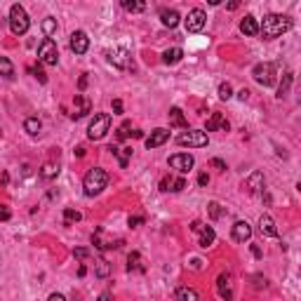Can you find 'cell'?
<instances>
[{
	"label": "cell",
	"instance_id": "1",
	"mask_svg": "<svg viewBox=\"0 0 301 301\" xmlns=\"http://www.w3.org/2000/svg\"><path fill=\"white\" fill-rule=\"evenodd\" d=\"M289 29H292V19L287 15H268L263 17V22L259 24V36L263 40H275Z\"/></svg>",
	"mask_w": 301,
	"mask_h": 301
},
{
	"label": "cell",
	"instance_id": "2",
	"mask_svg": "<svg viewBox=\"0 0 301 301\" xmlns=\"http://www.w3.org/2000/svg\"><path fill=\"white\" fill-rule=\"evenodd\" d=\"M108 184V174L106 170H101V167H92V170L85 174L83 179V191H85L87 198H94V195H99Z\"/></svg>",
	"mask_w": 301,
	"mask_h": 301
},
{
	"label": "cell",
	"instance_id": "3",
	"mask_svg": "<svg viewBox=\"0 0 301 301\" xmlns=\"http://www.w3.org/2000/svg\"><path fill=\"white\" fill-rule=\"evenodd\" d=\"M31 29V19L26 15V10L17 3L10 8V31L15 33V36H24V33Z\"/></svg>",
	"mask_w": 301,
	"mask_h": 301
},
{
	"label": "cell",
	"instance_id": "4",
	"mask_svg": "<svg viewBox=\"0 0 301 301\" xmlns=\"http://www.w3.org/2000/svg\"><path fill=\"white\" fill-rule=\"evenodd\" d=\"M177 144L179 146H188V148H202L207 146L209 139H207V132L202 130H186L181 132L177 137Z\"/></svg>",
	"mask_w": 301,
	"mask_h": 301
},
{
	"label": "cell",
	"instance_id": "5",
	"mask_svg": "<svg viewBox=\"0 0 301 301\" xmlns=\"http://www.w3.org/2000/svg\"><path fill=\"white\" fill-rule=\"evenodd\" d=\"M108 127H111V116H108V113H94L92 123H90V127H87V137H90L92 141L104 139Z\"/></svg>",
	"mask_w": 301,
	"mask_h": 301
},
{
	"label": "cell",
	"instance_id": "6",
	"mask_svg": "<svg viewBox=\"0 0 301 301\" xmlns=\"http://www.w3.org/2000/svg\"><path fill=\"white\" fill-rule=\"evenodd\" d=\"M252 78L263 87L275 85V64H270V62L256 64L254 69H252Z\"/></svg>",
	"mask_w": 301,
	"mask_h": 301
},
{
	"label": "cell",
	"instance_id": "7",
	"mask_svg": "<svg viewBox=\"0 0 301 301\" xmlns=\"http://www.w3.org/2000/svg\"><path fill=\"white\" fill-rule=\"evenodd\" d=\"M38 62L45 64V66H57L59 62V47L52 38H45L38 47Z\"/></svg>",
	"mask_w": 301,
	"mask_h": 301
},
{
	"label": "cell",
	"instance_id": "8",
	"mask_svg": "<svg viewBox=\"0 0 301 301\" xmlns=\"http://www.w3.org/2000/svg\"><path fill=\"white\" fill-rule=\"evenodd\" d=\"M186 24V31L188 33H200L202 29H205V24H207V15H205V10L195 8L188 12V17L184 19Z\"/></svg>",
	"mask_w": 301,
	"mask_h": 301
},
{
	"label": "cell",
	"instance_id": "9",
	"mask_svg": "<svg viewBox=\"0 0 301 301\" xmlns=\"http://www.w3.org/2000/svg\"><path fill=\"white\" fill-rule=\"evenodd\" d=\"M106 57H108V62L113 64L116 69H120V71H130V69H134V66H132V57H130V52H127V50H123V47H118V50H108Z\"/></svg>",
	"mask_w": 301,
	"mask_h": 301
},
{
	"label": "cell",
	"instance_id": "10",
	"mask_svg": "<svg viewBox=\"0 0 301 301\" xmlns=\"http://www.w3.org/2000/svg\"><path fill=\"white\" fill-rule=\"evenodd\" d=\"M193 165H195V160H193V155H191V153H174V155H170V167H172V170H177L179 174L191 172V170H193Z\"/></svg>",
	"mask_w": 301,
	"mask_h": 301
},
{
	"label": "cell",
	"instance_id": "11",
	"mask_svg": "<svg viewBox=\"0 0 301 301\" xmlns=\"http://www.w3.org/2000/svg\"><path fill=\"white\" fill-rule=\"evenodd\" d=\"M69 45H71V52L85 54L87 50H90V38H87L85 31H73V33H71Z\"/></svg>",
	"mask_w": 301,
	"mask_h": 301
},
{
	"label": "cell",
	"instance_id": "12",
	"mask_svg": "<svg viewBox=\"0 0 301 301\" xmlns=\"http://www.w3.org/2000/svg\"><path fill=\"white\" fill-rule=\"evenodd\" d=\"M216 287H219V296L226 301L233 299V278L231 273H221L219 275V280H216Z\"/></svg>",
	"mask_w": 301,
	"mask_h": 301
},
{
	"label": "cell",
	"instance_id": "13",
	"mask_svg": "<svg viewBox=\"0 0 301 301\" xmlns=\"http://www.w3.org/2000/svg\"><path fill=\"white\" fill-rule=\"evenodd\" d=\"M170 139V130H165V127H158V130H153L151 132V137H146V148L151 151V148H158V146H162L165 141Z\"/></svg>",
	"mask_w": 301,
	"mask_h": 301
},
{
	"label": "cell",
	"instance_id": "14",
	"mask_svg": "<svg viewBox=\"0 0 301 301\" xmlns=\"http://www.w3.org/2000/svg\"><path fill=\"white\" fill-rule=\"evenodd\" d=\"M228 132L231 130V125H228V120H226L221 113H212V118L207 120V125H205V130L202 132Z\"/></svg>",
	"mask_w": 301,
	"mask_h": 301
},
{
	"label": "cell",
	"instance_id": "15",
	"mask_svg": "<svg viewBox=\"0 0 301 301\" xmlns=\"http://www.w3.org/2000/svg\"><path fill=\"white\" fill-rule=\"evenodd\" d=\"M90 111H92V101L87 99L85 94H76V113H71V118H73V120L85 118Z\"/></svg>",
	"mask_w": 301,
	"mask_h": 301
},
{
	"label": "cell",
	"instance_id": "16",
	"mask_svg": "<svg viewBox=\"0 0 301 301\" xmlns=\"http://www.w3.org/2000/svg\"><path fill=\"white\" fill-rule=\"evenodd\" d=\"M233 240L235 242H245V240H249L252 238V226L247 224V221H235L233 224Z\"/></svg>",
	"mask_w": 301,
	"mask_h": 301
},
{
	"label": "cell",
	"instance_id": "17",
	"mask_svg": "<svg viewBox=\"0 0 301 301\" xmlns=\"http://www.w3.org/2000/svg\"><path fill=\"white\" fill-rule=\"evenodd\" d=\"M259 231L266 235V238H278V228H275V221L270 214H261L259 219Z\"/></svg>",
	"mask_w": 301,
	"mask_h": 301
},
{
	"label": "cell",
	"instance_id": "18",
	"mask_svg": "<svg viewBox=\"0 0 301 301\" xmlns=\"http://www.w3.org/2000/svg\"><path fill=\"white\" fill-rule=\"evenodd\" d=\"M186 188V179L179 177V179H172V177H165L160 181V191H174V193H179V191H184Z\"/></svg>",
	"mask_w": 301,
	"mask_h": 301
},
{
	"label": "cell",
	"instance_id": "19",
	"mask_svg": "<svg viewBox=\"0 0 301 301\" xmlns=\"http://www.w3.org/2000/svg\"><path fill=\"white\" fill-rule=\"evenodd\" d=\"M198 233H200V238H198V245H200V247H212V245H214L216 233H214V228H212V226H205V224H202Z\"/></svg>",
	"mask_w": 301,
	"mask_h": 301
},
{
	"label": "cell",
	"instance_id": "20",
	"mask_svg": "<svg viewBox=\"0 0 301 301\" xmlns=\"http://www.w3.org/2000/svg\"><path fill=\"white\" fill-rule=\"evenodd\" d=\"M263 184H266V179H263L261 172H252V174H249V179H247V188H249V193L259 195V193L263 191Z\"/></svg>",
	"mask_w": 301,
	"mask_h": 301
},
{
	"label": "cell",
	"instance_id": "21",
	"mask_svg": "<svg viewBox=\"0 0 301 301\" xmlns=\"http://www.w3.org/2000/svg\"><path fill=\"white\" fill-rule=\"evenodd\" d=\"M240 31L245 33V36H259V22L252 15H247L240 22Z\"/></svg>",
	"mask_w": 301,
	"mask_h": 301
},
{
	"label": "cell",
	"instance_id": "22",
	"mask_svg": "<svg viewBox=\"0 0 301 301\" xmlns=\"http://www.w3.org/2000/svg\"><path fill=\"white\" fill-rule=\"evenodd\" d=\"M170 125H172V127H181V130H186V127H188V120H186L184 111H181L179 106L170 108Z\"/></svg>",
	"mask_w": 301,
	"mask_h": 301
},
{
	"label": "cell",
	"instance_id": "23",
	"mask_svg": "<svg viewBox=\"0 0 301 301\" xmlns=\"http://www.w3.org/2000/svg\"><path fill=\"white\" fill-rule=\"evenodd\" d=\"M179 12L177 10H160V22L167 26V29H177L179 26Z\"/></svg>",
	"mask_w": 301,
	"mask_h": 301
},
{
	"label": "cell",
	"instance_id": "24",
	"mask_svg": "<svg viewBox=\"0 0 301 301\" xmlns=\"http://www.w3.org/2000/svg\"><path fill=\"white\" fill-rule=\"evenodd\" d=\"M181 57H184V50H181V47L165 50V52H162V64H167V66H172V64H179V62H181Z\"/></svg>",
	"mask_w": 301,
	"mask_h": 301
},
{
	"label": "cell",
	"instance_id": "25",
	"mask_svg": "<svg viewBox=\"0 0 301 301\" xmlns=\"http://www.w3.org/2000/svg\"><path fill=\"white\" fill-rule=\"evenodd\" d=\"M127 270H130V273H144V270H146L139 252H132V254L127 256Z\"/></svg>",
	"mask_w": 301,
	"mask_h": 301
},
{
	"label": "cell",
	"instance_id": "26",
	"mask_svg": "<svg viewBox=\"0 0 301 301\" xmlns=\"http://www.w3.org/2000/svg\"><path fill=\"white\" fill-rule=\"evenodd\" d=\"M108 151L113 155H118V162H120V167H127V162L132 158V148H118V146H108Z\"/></svg>",
	"mask_w": 301,
	"mask_h": 301
},
{
	"label": "cell",
	"instance_id": "27",
	"mask_svg": "<svg viewBox=\"0 0 301 301\" xmlns=\"http://www.w3.org/2000/svg\"><path fill=\"white\" fill-rule=\"evenodd\" d=\"M292 80H294V73H292V71H287L285 76H282V83H280V87H278V99H285L287 94H289Z\"/></svg>",
	"mask_w": 301,
	"mask_h": 301
},
{
	"label": "cell",
	"instance_id": "28",
	"mask_svg": "<svg viewBox=\"0 0 301 301\" xmlns=\"http://www.w3.org/2000/svg\"><path fill=\"white\" fill-rule=\"evenodd\" d=\"M177 301H200V296H198V292H195L193 287H179Z\"/></svg>",
	"mask_w": 301,
	"mask_h": 301
},
{
	"label": "cell",
	"instance_id": "29",
	"mask_svg": "<svg viewBox=\"0 0 301 301\" xmlns=\"http://www.w3.org/2000/svg\"><path fill=\"white\" fill-rule=\"evenodd\" d=\"M0 76L5 78V80L15 78V66H12V62H10L8 57H0Z\"/></svg>",
	"mask_w": 301,
	"mask_h": 301
},
{
	"label": "cell",
	"instance_id": "30",
	"mask_svg": "<svg viewBox=\"0 0 301 301\" xmlns=\"http://www.w3.org/2000/svg\"><path fill=\"white\" fill-rule=\"evenodd\" d=\"M24 130L29 132L31 137H36V134H40V130H43V123H40L38 118H26V120H24Z\"/></svg>",
	"mask_w": 301,
	"mask_h": 301
},
{
	"label": "cell",
	"instance_id": "31",
	"mask_svg": "<svg viewBox=\"0 0 301 301\" xmlns=\"http://www.w3.org/2000/svg\"><path fill=\"white\" fill-rule=\"evenodd\" d=\"M59 174V165L57 162H45L43 167H40V177L43 179H54Z\"/></svg>",
	"mask_w": 301,
	"mask_h": 301
},
{
	"label": "cell",
	"instance_id": "32",
	"mask_svg": "<svg viewBox=\"0 0 301 301\" xmlns=\"http://www.w3.org/2000/svg\"><path fill=\"white\" fill-rule=\"evenodd\" d=\"M80 219H83V214H80L78 209H73V207H66V209H64V224H66V226L78 224Z\"/></svg>",
	"mask_w": 301,
	"mask_h": 301
},
{
	"label": "cell",
	"instance_id": "33",
	"mask_svg": "<svg viewBox=\"0 0 301 301\" xmlns=\"http://www.w3.org/2000/svg\"><path fill=\"white\" fill-rule=\"evenodd\" d=\"M123 10H127V12H144L146 3H141V0H123Z\"/></svg>",
	"mask_w": 301,
	"mask_h": 301
},
{
	"label": "cell",
	"instance_id": "34",
	"mask_svg": "<svg viewBox=\"0 0 301 301\" xmlns=\"http://www.w3.org/2000/svg\"><path fill=\"white\" fill-rule=\"evenodd\" d=\"M54 31H57V19H54V17H47L45 22H43V33H45V38H52Z\"/></svg>",
	"mask_w": 301,
	"mask_h": 301
},
{
	"label": "cell",
	"instance_id": "35",
	"mask_svg": "<svg viewBox=\"0 0 301 301\" xmlns=\"http://www.w3.org/2000/svg\"><path fill=\"white\" fill-rule=\"evenodd\" d=\"M207 212H209V219H212V221L221 219V214H224V209H221V205H219V202H209Z\"/></svg>",
	"mask_w": 301,
	"mask_h": 301
},
{
	"label": "cell",
	"instance_id": "36",
	"mask_svg": "<svg viewBox=\"0 0 301 301\" xmlns=\"http://www.w3.org/2000/svg\"><path fill=\"white\" fill-rule=\"evenodd\" d=\"M108 273H111V263L106 259H99L97 261V278H106Z\"/></svg>",
	"mask_w": 301,
	"mask_h": 301
},
{
	"label": "cell",
	"instance_id": "37",
	"mask_svg": "<svg viewBox=\"0 0 301 301\" xmlns=\"http://www.w3.org/2000/svg\"><path fill=\"white\" fill-rule=\"evenodd\" d=\"M219 97H221V99H231V97H233L231 83H221V85H219Z\"/></svg>",
	"mask_w": 301,
	"mask_h": 301
},
{
	"label": "cell",
	"instance_id": "38",
	"mask_svg": "<svg viewBox=\"0 0 301 301\" xmlns=\"http://www.w3.org/2000/svg\"><path fill=\"white\" fill-rule=\"evenodd\" d=\"M33 73H36V78H38L40 83H47V76H45V71L40 69V64H36V66H33Z\"/></svg>",
	"mask_w": 301,
	"mask_h": 301
},
{
	"label": "cell",
	"instance_id": "39",
	"mask_svg": "<svg viewBox=\"0 0 301 301\" xmlns=\"http://www.w3.org/2000/svg\"><path fill=\"white\" fill-rule=\"evenodd\" d=\"M127 137H130V123H125L123 127L118 130V139H120V141H123V139H127Z\"/></svg>",
	"mask_w": 301,
	"mask_h": 301
},
{
	"label": "cell",
	"instance_id": "40",
	"mask_svg": "<svg viewBox=\"0 0 301 301\" xmlns=\"http://www.w3.org/2000/svg\"><path fill=\"white\" fill-rule=\"evenodd\" d=\"M73 256H76V259H87V256H90V249L76 247V249H73Z\"/></svg>",
	"mask_w": 301,
	"mask_h": 301
},
{
	"label": "cell",
	"instance_id": "41",
	"mask_svg": "<svg viewBox=\"0 0 301 301\" xmlns=\"http://www.w3.org/2000/svg\"><path fill=\"white\" fill-rule=\"evenodd\" d=\"M127 224H130L132 228H137V226L144 224V216H130V221H127Z\"/></svg>",
	"mask_w": 301,
	"mask_h": 301
},
{
	"label": "cell",
	"instance_id": "42",
	"mask_svg": "<svg viewBox=\"0 0 301 301\" xmlns=\"http://www.w3.org/2000/svg\"><path fill=\"white\" fill-rule=\"evenodd\" d=\"M10 216H12V212H10L5 205H0V219H3V221H10Z\"/></svg>",
	"mask_w": 301,
	"mask_h": 301
},
{
	"label": "cell",
	"instance_id": "43",
	"mask_svg": "<svg viewBox=\"0 0 301 301\" xmlns=\"http://www.w3.org/2000/svg\"><path fill=\"white\" fill-rule=\"evenodd\" d=\"M212 167H216V170H226V162L224 160H219V158H212Z\"/></svg>",
	"mask_w": 301,
	"mask_h": 301
},
{
	"label": "cell",
	"instance_id": "44",
	"mask_svg": "<svg viewBox=\"0 0 301 301\" xmlns=\"http://www.w3.org/2000/svg\"><path fill=\"white\" fill-rule=\"evenodd\" d=\"M198 184H200V186H207V184H209L207 172H200V174H198Z\"/></svg>",
	"mask_w": 301,
	"mask_h": 301
},
{
	"label": "cell",
	"instance_id": "45",
	"mask_svg": "<svg viewBox=\"0 0 301 301\" xmlns=\"http://www.w3.org/2000/svg\"><path fill=\"white\" fill-rule=\"evenodd\" d=\"M113 111H116V116L123 113V101H120V99H113Z\"/></svg>",
	"mask_w": 301,
	"mask_h": 301
},
{
	"label": "cell",
	"instance_id": "46",
	"mask_svg": "<svg viewBox=\"0 0 301 301\" xmlns=\"http://www.w3.org/2000/svg\"><path fill=\"white\" fill-rule=\"evenodd\" d=\"M47 301H66V296L59 294V292H54V294H50V299H47Z\"/></svg>",
	"mask_w": 301,
	"mask_h": 301
},
{
	"label": "cell",
	"instance_id": "47",
	"mask_svg": "<svg viewBox=\"0 0 301 301\" xmlns=\"http://www.w3.org/2000/svg\"><path fill=\"white\" fill-rule=\"evenodd\" d=\"M238 97H240V101H247L249 99V92H247V90H240Z\"/></svg>",
	"mask_w": 301,
	"mask_h": 301
},
{
	"label": "cell",
	"instance_id": "48",
	"mask_svg": "<svg viewBox=\"0 0 301 301\" xmlns=\"http://www.w3.org/2000/svg\"><path fill=\"white\" fill-rule=\"evenodd\" d=\"M252 254H254L256 259H261V249L256 247V245H252Z\"/></svg>",
	"mask_w": 301,
	"mask_h": 301
},
{
	"label": "cell",
	"instance_id": "49",
	"mask_svg": "<svg viewBox=\"0 0 301 301\" xmlns=\"http://www.w3.org/2000/svg\"><path fill=\"white\" fill-rule=\"evenodd\" d=\"M97 301H111V294H108V292L99 294V299H97Z\"/></svg>",
	"mask_w": 301,
	"mask_h": 301
},
{
	"label": "cell",
	"instance_id": "50",
	"mask_svg": "<svg viewBox=\"0 0 301 301\" xmlns=\"http://www.w3.org/2000/svg\"><path fill=\"white\" fill-rule=\"evenodd\" d=\"M76 155H78V158H83V155H85V146H78L76 148Z\"/></svg>",
	"mask_w": 301,
	"mask_h": 301
},
{
	"label": "cell",
	"instance_id": "51",
	"mask_svg": "<svg viewBox=\"0 0 301 301\" xmlns=\"http://www.w3.org/2000/svg\"><path fill=\"white\" fill-rule=\"evenodd\" d=\"M132 137H137V139H141V137H144V132H141V130H134V132H132Z\"/></svg>",
	"mask_w": 301,
	"mask_h": 301
}]
</instances>
